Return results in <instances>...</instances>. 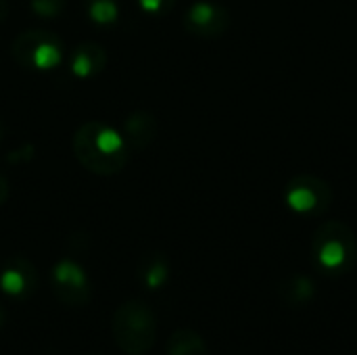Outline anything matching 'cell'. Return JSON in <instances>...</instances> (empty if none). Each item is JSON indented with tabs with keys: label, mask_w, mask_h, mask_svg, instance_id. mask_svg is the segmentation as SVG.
Wrapping results in <instances>:
<instances>
[{
	"label": "cell",
	"mask_w": 357,
	"mask_h": 355,
	"mask_svg": "<svg viewBox=\"0 0 357 355\" xmlns=\"http://www.w3.org/2000/svg\"><path fill=\"white\" fill-rule=\"evenodd\" d=\"M71 149L84 169L102 178L119 174L132 153L123 136L117 134V130H113L109 123L98 119L84 121L75 130Z\"/></svg>",
	"instance_id": "obj_1"
},
{
	"label": "cell",
	"mask_w": 357,
	"mask_h": 355,
	"mask_svg": "<svg viewBox=\"0 0 357 355\" xmlns=\"http://www.w3.org/2000/svg\"><path fill=\"white\" fill-rule=\"evenodd\" d=\"M113 339L126 355L149 354L157 339V320L153 310L138 299H130L115 310Z\"/></svg>",
	"instance_id": "obj_2"
},
{
	"label": "cell",
	"mask_w": 357,
	"mask_h": 355,
	"mask_svg": "<svg viewBox=\"0 0 357 355\" xmlns=\"http://www.w3.org/2000/svg\"><path fill=\"white\" fill-rule=\"evenodd\" d=\"M318 266L331 274H345L356 266L357 245L351 228L343 222H324L312 239Z\"/></svg>",
	"instance_id": "obj_3"
},
{
	"label": "cell",
	"mask_w": 357,
	"mask_h": 355,
	"mask_svg": "<svg viewBox=\"0 0 357 355\" xmlns=\"http://www.w3.org/2000/svg\"><path fill=\"white\" fill-rule=\"evenodd\" d=\"M13 56L23 69L50 71L63 63V42L46 29L21 31L13 42Z\"/></svg>",
	"instance_id": "obj_4"
},
{
	"label": "cell",
	"mask_w": 357,
	"mask_h": 355,
	"mask_svg": "<svg viewBox=\"0 0 357 355\" xmlns=\"http://www.w3.org/2000/svg\"><path fill=\"white\" fill-rule=\"evenodd\" d=\"M284 201L299 216H322L333 203V188L314 174H299L287 184Z\"/></svg>",
	"instance_id": "obj_5"
},
{
	"label": "cell",
	"mask_w": 357,
	"mask_h": 355,
	"mask_svg": "<svg viewBox=\"0 0 357 355\" xmlns=\"http://www.w3.org/2000/svg\"><path fill=\"white\" fill-rule=\"evenodd\" d=\"M50 285L56 299L69 308H82L90 301L92 289L82 266L71 259H61L50 274Z\"/></svg>",
	"instance_id": "obj_6"
},
{
	"label": "cell",
	"mask_w": 357,
	"mask_h": 355,
	"mask_svg": "<svg viewBox=\"0 0 357 355\" xmlns=\"http://www.w3.org/2000/svg\"><path fill=\"white\" fill-rule=\"evenodd\" d=\"M232 25L230 10L220 4V2H209V0H199L188 6L184 15V29L190 36L213 40L224 36Z\"/></svg>",
	"instance_id": "obj_7"
},
{
	"label": "cell",
	"mask_w": 357,
	"mask_h": 355,
	"mask_svg": "<svg viewBox=\"0 0 357 355\" xmlns=\"http://www.w3.org/2000/svg\"><path fill=\"white\" fill-rule=\"evenodd\" d=\"M159 134V123L153 113L149 111H134L123 119L121 136L130 151H144L149 149Z\"/></svg>",
	"instance_id": "obj_8"
},
{
	"label": "cell",
	"mask_w": 357,
	"mask_h": 355,
	"mask_svg": "<svg viewBox=\"0 0 357 355\" xmlns=\"http://www.w3.org/2000/svg\"><path fill=\"white\" fill-rule=\"evenodd\" d=\"M0 289L10 297H27L36 291V268L23 257H13L0 272Z\"/></svg>",
	"instance_id": "obj_9"
},
{
	"label": "cell",
	"mask_w": 357,
	"mask_h": 355,
	"mask_svg": "<svg viewBox=\"0 0 357 355\" xmlns=\"http://www.w3.org/2000/svg\"><path fill=\"white\" fill-rule=\"evenodd\" d=\"M107 67V52L96 42L79 44L69 56V69L77 77H94Z\"/></svg>",
	"instance_id": "obj_10"
},
{
	"label": "cell",
	"mask_w": 357,
	"mask_h": 355,
	"mask_svg": "<svg viewBox=\"0 0 357 355\" xmlns=\"http://www.w3.org/2000/svg\"><path fill=\"white\" fill-rule=\"evenodd\" d=\"M167 355H209V349L199 333L192 328H178L167 341Z\"/></svg>",
	"instance_id": "obj_11"
},
{
	"label": "cell",
	"mask_w": 357,
	"mask_h": 355,
	"mask_svg": "<svg viewBox=\"0 0 357 355\" xmlns=\"http://www.w3.org/2000/svg\"><path fill=\"white\" fill-rule=\"evenodd\" d=\"M140 280L144 282L146 289H159L167 282L169 278V264L163 255L151 253L142 264H140Z\"/></svg>",
	"instance_id": "obj_12"
},
{
	"label": "cell",
	"mask_w": 357,
	"mask_h": 355,
	"mask_svg": "<svg viewBox=\"0 0 357 355\" xmlns=\"http://www.w3.org/2000/svg\"><path fill=\"white\" fill-rule=\"evenodd\" d=\"M82 6L90 21L96 25H111L119 17L117 0H82Z\"/></svg>",
	"instance_id": "obj_13"
},
{
	"label": "cell",
	"mask_w": 357,
	"mask_h": 355,
	"mask_svg": "<svg viewBox=\"0 0 357 355\" xmlns=\"http://www.w3.org/2000/svg\"><path fill=\"white\" fill-rule=\"evenodd\" d=\"M282 295L293 303H305L314 297V282L305 276H293L282 287Z\"/></svg>",
	"instance_id": "obj_14"
},
{
	"label": "cell",
	"mask_w": 357,
	"mask_h": 355,
	"mask_svg": "<svg viewBox=\"0 0 357 355\" xmlns=\"http://www.w3.org/2000/svg\"><path fill=\"white\" fill-rule=\"evenodd\" d=\"M67 0H29L31 10L40 19H56L65 10Z\"/></svg>",
	"instance_id": "obj_15"
},
{
	"label": "cell",
	"mask_w": 357,
	"mask_h": 355,
	"mask_svg": "<svg viewBox=\"0 0 357 355\" xmlns=\"http://www.w3.org/2000/svg\"><path fill=\"white\" fill-rule=\"evenodd\" d=\"M176 0H138L140 8L151 13V15H163L167 10H172Z\"/></svg>",
	"instance_id": "obj_16"
},
{
	"label": "cell",
	"mask_w": 357,
	"mask_h": 355,
	"mask_svg": "<svg viewBox=\"0 0 357 355\" xmlns=\"http://www.w3.org/2000/svg\"><path fill=\"white\" fill-rule=\"evenodd\" d=\"M33 155H36L33 144H23L21 149L10 151L6 159H8V163H27V161H31V159H33Z\"/></svg>",
	"instance_id": "obj_17"
},
{
	"label": "cell",
	"mask_w": 357,
	"mask_h": 355,
	"mask_svg": "<svg viewBox=\"0 0 357 355\" xmlns=\"http://www.w3.org/2000/svg\"><path fill=\"white\" fill-rule=\"evenodd\" d=\"M6 195H8V184H6V180L0 176V205L6 201Z\"/></svg>",
	"instance_id": "obj_18"
},
{
	"label": "cell",
	"mask_w": 357,
	"mask_h": 355,
	"mask_svg": "<svg viewBox=\"0 0 357 355\" xmlns=\"http://www.w3.org/2000/svg\"><path fill=\"white\" fill-rule=\"evenodd\" d=\"M8 17V2L6 0H0V23Z\"/></svg>",
	"instance_id": "obj_19"
},
{
	"label": "cell",
	"mask_w": 357,
	"mask_h": 355,
	"mask_svg": "<svg viewBox=\"0 0 357 355\" xmlns=\"http://www.w3.org/2000/svg\"><path fill=\"white\" fill-rule=\"evenodd\" d=\"M0 324H2V305H0Z\"/></svg>",
	"instance_id": "obj_20"
}]
</instances>
